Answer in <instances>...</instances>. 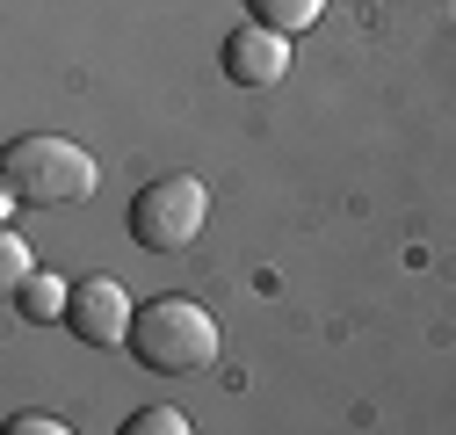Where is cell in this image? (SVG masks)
<instances>
[{"label":"cell","mask_w":456,"mask_h":435,"mask_svg":"<svg viewBox=\"0 0 456 435\" xmlns=\"http://www.w3.org/2000/svg\"><path fill=\"white\" fill-rule=\"evenodd\" d=\"M29 276H37V254H29V247H22L15 233H0V291L15 298V291H22Z\"/></svg>","instance_id":"cell-8"},{"label":"cell","mask_w":456,"mask_h":435,"mask_svg":"<svg viewBox=\"0 0 456 435\" xmlns=\"http://www.w3.org/2000/svg\"><path fill=\"white\" fill-rule=\"evenodd\" d=\"M240 8L254 22H268V29H282V37H297V29H312L326 15V0H240Z\"/></svg>","instance_id":"cell-7"},{"label":"cell","mask_w":456,"mask_h":435,"mask_svg":"<svg viewBox=\"0 0 456 435\" xmlns=\"http://www.w3.org/2000/svg\"><path fill=\"white\" fill-rule=\"evenodd\" d=\"M66 305H73V283H66V276H51V268H37V276L15 291V312L37 319V326H44V319H66Z\"/></svg>","instance_id":"cell-6"},{"label":"cell","mask_w":456,"mask_h":435,"mask_svg":"<svg viewBox=\"0 0 456 435\" xmlns=\"http://www.w3.org/2000/svg\"><path fill=\"white\" fill-rule=\"evenodd\" d=\"M210 218V189L196 175H159L131 196V240L145 254H182Z\"/></svg>","instance_id":"cell-3"},{"label":"cell","mask_w":456,"mask_h":435,"mask_svg":"<svg viewBox=\"0 0 456 435\" xmlns=\"http://www.w3.org/2000/svg\"><path fill=\"white\" fill-rule=\"evenodd\" d=\"M131 319H138V305L124 298V283H109V276L73 283L66 326H73V334H80L87 349H117V341H131Z\"/></svg>","instance_id":"cell-4"},{"label":"cell","mask_w":456,"mask_h":435,"mask_svg":"<svg viewBox=\"0 0 456 435\" xmlns=\"http://www.w3.org/2000/svg\"><path fill=\"white\" fill-rule=\"evenodd\" d=\"M102 168H94V152L73 145V138H15L8 160H0V210H15V203H80L94 196Z\"/></svg>","instance_id":"cell-1"},{"label":"cell","mask_w":456,"mask_h":435,"mask_svg":"<svg viewBox=\"0 0 456 435\" xmlns=\"http://www.w3.org/2000/svg\"><path fill=\"white\" fill-rule=\"evenodd\" d=\"M282 73H290V37H282V29L240 22L232 37H224V80H240V87H275Z\"/></svg>","instance_id":"cell-5"},{"label":"cell","mask_w":456,"mask_h":435,"mask_svg":"<svg viewBox=\"0 0 456 435\" xmlns=\"http://www.w3.org/2000/svg\"><path fill=\"white\" fill-rule=\"evenodd\" d=\"M131 356L145 370H167V377H196L203 363H217V319L196 298H182V291L152 298L131 319Z\"/></svg>","instance_id":"cell-2"},{"label":"cell","mask_w":456,"mask_h":435,"mask_svg":"<svg viewBox=\"0 0 456 435\" xmlns=\"http://www.w3.org/2000/svg\"><path fill=\"white\" fill-rule=\"evenodd\" d=\"M15 428H22V435H37V428H44V435H59L66 421H51V414H15Z\"/></svg>","instance_id":"cell-10"},{"label":"cell","mask_w":456,"mask_h":435,"mask_svg":"<svg viewBox=\"0 0 456 435\" xmlns=\"http://www.w3.org/2000/svg\"><path fill=\"white\" fill-rule=\"evenodd\" d=\"M124 435H189V421H182L175 406H145V414L124 421Z\"/></svg>","instance_id":"cell-9"}]
</instances>
